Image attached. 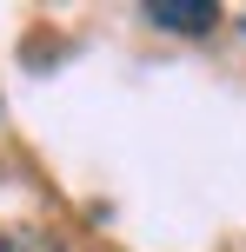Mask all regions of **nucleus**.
Segmentation results:
<instances>
[{
  "label": "nucleus",
  "instance_id": "obj_1",
  "mask_svg": "<svg viewBox=\"0 0 246 252\" xmlns=\"http://www.w3.org/2000/svg\"><path fill=\"white\" fill-rule=\"evenodd\" d=\"M146 20H153L160 33L200 40V33H213V27H220V7H207V0H153V7H146Z\"/></svg>",
  "mask_w": 246,
  "mask_h": 252
},
{
  "label": "nucleus",
  "instance_id": "obj_2",
  "mask_svg": "<svg viewBox=\"0 0 246 252\" xmlns=\"http://www.w3.org/2000/svg\"><path fill=\"white\" fill-rule=\"evenodd\" d=\"M0 252H67V246L53 239V232H7V239H0Z\"/></svg>",
  "mask_w": 246,
  "mask_h": 252
}]
</instances>
